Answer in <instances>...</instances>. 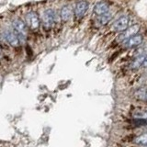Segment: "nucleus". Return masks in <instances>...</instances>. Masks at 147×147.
Returning a JSON list of instances; mask_svg holds the SVG:
<instances>
[{
	"instance_id": "f257e3e1",
	"label": "nucleus",
	"mask_w": 147,
	"mask_h": 147,
	"mask_svg": "<svg viewBox=\"0 0 147 147\" xmlns=\"http://www.w3.org/2000/svg\"><path fill=\"white\" fill-rule=\"evenodd\" d=\"M55 22V13L53 9L45 10L42 15V23L45 29H51Z\"/></svg>"
},
{
	"instance_id": "f03ea898",
	"label": "nucleus",
	"mask_w": 147,
	"mask_h": 147,
	"mask_svg": "<svg viewBox=\"0 0 147 147\" xmlns=\"http://www.w3.org/2000/svg\"><path fill=\"white\" fill-rule=\"evenodd\" d=\"M26 24L32 30L38 29L40 26V18L38 14L34 11L28 13L26 15Z\"/></svg>"
},
{
	"instance_id": "7ed1b4c3",
	"label": "nucleus",
	"mask_w": 147,
	"mask_h": 147,
	"mask_svg": "<svg viewBox=\"0 0 147 147\" xmlns=\"http://www.w3.org/2000/svg\"><path fill=\"white\" fill-rule=\"evenodd\" d=\"M140 30V25L139 24H134L131 27L128 28L127 30H125L124 31H122L119 36V41H123L125 40H128L131 37L134 36L138 33V31Z\"/></svg>"
},
{
	"instance_id": "20e7f679",
	"label": "nucleus",
	"mask_w": 147,
	"mask_h": 147,
	"mask_svg": "<svg viewBox=\"0 0 147 147\" xmlns=\"http://www.w3.org/2000/svg\"><path fill=\"white\" fill-rule=\"evenodd\" d=\"M13 25V28L14 30H16L17 34L18 35V37H21V38H23L27 34V24L23 21L22 20H20V18H17V20H15L13 21L12 23Z\"/></svg>"
},
{
	"instance_id": "39448f33",
	"label": "nucleus",
	"mask_w": 147,
	"mask_h": 147,
	"mask_svg": "<svg viewBox=\"0 0 147 147\" xmlns=\"http://www.w3.org/2000/svg\"><path fill=\"white\" fill-rule=\"evenodd\" d=\"M129 22H130V18L127 16H122L117 20L116 21L114 22L113 24V29L116 31H119L122 32L125 30L128 29L129 27Z\"/></svg>"
},
{
	"instance_id": "423d86ee",
	"label": "nucleus",
	"mask_w": 147,
	"mask_h": 147,
	"mask_svg": "<svg viewBox=\"0 0 147 147\" xmlns=\"http://www.w3.org/2000/svg\"><path fill=\"white\" fill-rule=\"evenodd\" d=\"M4 38L7 40V42L13 46V47H17L20 45V39H18V35L16 34L15 32H13L11 30H6L4 32Z\"/></svg>"
},
{
	"instance_id": "0eeeda50",
	"label": "nucleus",
	"mask_w": 147,
	"mask_h": 147,
	"mask_svg": "<svg viewBox=\"0 0 147 147\" xmlns=\"http://www.w3.org/2000/svg\"><path fill=\"white\" fill-rule=\"evenodd\" d=\"M142 40L144 39H142V35L136 34L134 36L131 37V38H129L128 40H126L125 43H124V46H125V48H127V49L136 47V46H139L142 42Z\"/></svg>"
},
{
	"instance_id": "6e6552de",
	"label": "nucleus",
	"mask_w": 147,
	"mask_h": 147,
	"mask_svg": "<svg viewBox=\"0 0 147 147\" xmlns=\"http://www.w3.org/2000/svg\"><path fill=\"white\" fill-rule=\"evenodd\" d=\"M88 9V3L86 1H79L76 4V16L77 18H81L82 16L85 15V13Z\"/></svg>"
},
{
	"instance_id": "1a4fd4ad",
	"label": "nucleus",
	"mask_w": 147,
	"mask_h": 147,
	"mask_svg": "<svg viewBox=\"0 0 147 147\" xmlns=\"http://www.w3.org/2000/svg\"><path fill=\"white\" fill-rule=\"evenodd\" d=\"M109 8V7L107 3L103 2V1H99L98 3H96V6L94 7V12L96 14V15L101 16V15H103V14L108 13Z\"/></svg>"
},
{
	"instance_id": "9d476101",
	"label": "nucleus",
	"mask_w": 147,
	"mask_h": 147,
	"mask_svg": "<svg viewBox=\"0 0 147 147\" xmlns=\"http://www.w3.org/2000/svg\"><path fill=\"white\" fill-rule=\"evenodd\" d=\"M72 17V7L70 6H64L61 9V18L63 21H67Z\"/></svg>"
},
{
	"instance_id": "9b49d317",
	"label": "nucleus",
	"mask_w": 147,
	"mask_h": 147,
	"mask_svg": "<svg viewBox=\"0 0 147 147\" xmlns=\"http://www.w3.org/2000/svg\"><path fill=\"white\" fill-rule=\"evenodd\" d=\"M146 92H147V87H140V88L137 89L134 93L135 98L138 100H145Z\"/></svg>"
},
{
	"instance_id": "f8f14e48",
	"label": "nucleus",
	"mask_w": 147,
	"mask_h": 147,
	"mask_svg": "<svg viewBox=\"0 0 147 147\" xmlns=\"http://www.w3.org/2000/svg\"><path fill=\"white\" fill-rule=\"evenodd\" d=\"M112 18V15L109 13H106V14H103V15H101L98 18V21L100 25H106L108 22H109L111 20Z\"/></svg>"
},
{
	"instance_id": "ddd939ff",
	"label": "nucleus",
	"mask_w": 147,
	"mask_h": 147,
	"mask_svg": "<svg viewBox=\"0 0 147 147\" xmlns=\"http://www.w3.org/2000/svg\"><path fill=\"white\" fill-rule=\"evenodd\" d=\"M145 55H141V56L137 57L134 61L131 63V68L132 69H139L141 66H142V63H144V60Z\"/></svg>"
},
{
	"instance_id": "4468645a",
	"label": "nucleus",
	"mask_w": 147,
	"mask_h": 147,
	"mask_svg": "<svg viewBox=\"0 0 147 147\" xmlns=\"http://www.w3.org/2000/svg\"><path fill=\"white\" fill-rule=\"evenodd\" d=\"M135 142L139 145L147 146V133H144V134L138 136L135 139Z\"/></svg>"
},
{
	"instance_id": "2eb2a0df",
	"label": "nucleus",
	"mask_w": 147,
	"mask_h": 147,
	"mask_svg": "<svg viewBox=\"0 0 147 147\" xmlns=\"http://www.w3.org/2000/svg\"><path fill=\"white\" fill-rule=\"evenodd\" d=\"M133 123L137 126H142V125H146L147 124V119H141V118H137L136 119L133 121Z\"/></svg>"
},
{
	"instance_id": "dca6fc26",
	"label": "nucleus",
	"mask_w": 147,
	"mask_h": 147,
	"mask_svg": "<svg viewBox=\"0 0 147 147\" xmlns=\"http://www.w3.org/2000/svg\"><path fill=\"white\" fill-rule=\"evenodd\" d=\"M135 117L147 119V110H142V111H137L135 113Z\"/></svg>"
},
{
	"instance_id": "f3484780",
	"label": "nucleus",
	"mask_w": 147,
	"mask_h": 147,
	"mask_svg": "<svg viewBox=\"0 0 147 147\" xmlns=\"http://www.w3.org/2000/svg\"><path fill=\"white\" fill-rule=\"evenodd\" d=\"M142 67H147V54L144 56V63H142Z\"/></svg>"
},
{
	"instance_id": "a211bd4d",
	"label": "nucleus",
	"mask_w": 147,
	"mask_h": 147,
	"mask_svg": "<svg viewBox=\"0 0 147 147\" xmlns=\"http://www.w3.org/2000/svg\"><path fill=\"white\" fill-rule=\"evenodd\" d=\"M145 100L147 101V92H146V96H145Z\"/></svg>"
},
{
	"instance_id": "6ab92c4d",
	"label": "nucleus",
	"mask_w": 147,
	"mask_h": 147,
	"mask_svg": "<svg viewBox=\"0 0 147 147\" xmlns=\"http://www.w3.org/2000/svg\"><path fill=\"white\" fill-rule=\"evenodd\" d=\"M0 52H1V50H0Z\"/></svg>"
},
{
	"instance_id": "aec40b11",
	"label": "nucleus",
	"mask_w": 147,
	"mask_h": 147,
	"mask_svg": "<svg viewBox=\"0 0 147 147\" xmlns=\"http://www.w3.org/2000/svg\"><path fill=\"white\" fill-rule=\"evenodd\" d=\"M145 147H147V146H145Z\"/></svg>"
}]
</instances>
